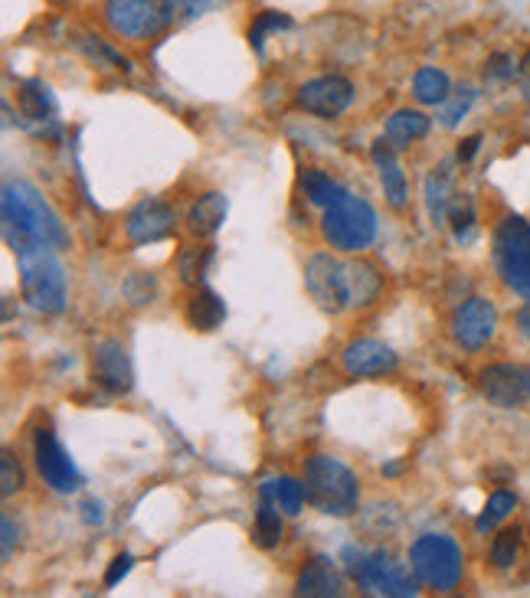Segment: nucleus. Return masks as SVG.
Listing matches in <instances>:
<instances>
[{"mask_svg":"<svg viewBox=\"0 0 530 598\" xmlns=\"http://www.w3.org/2000/svg\"><path fill=\"white\" fill-rule=\"evenodd\" d=\"M301 187H304V197L311 199L314 206H324V209L347 197L344 187H341L337 181H331L327 174H321V171H304Z\"/></svg>","mask_w":530,"mask_h":598,"instance_id":"bb28decb","label":"nucleus"},{"mask_svg":"<svg viewBox=\"0 0 530 598\" xmlns=\"http://www.w3.org/2000/svg\"><path fill=\"white\" fill-rule=\"evenodd\" d=\"M472 105H475V89H472V85H459V89L439 105V108H442V112H439L442 125H446V128H456V125L469 115Z\"/></svg>","mask_w":530,"mask_h":598,"instance_id":"7c9ffc66","label":"nucleus"},{"mask_svg":"<svg viewBox=\"0 0 530 598\" xmlns=\"http://www.w3.org/2000/svg\"><path fill=\"white\" fill-rule=\"evenodd\" d=\"M92 370H95L99 387H105V390L115 393V396H125V393H131V387H135L131 357H128V350H125L118 341H102V344H95Z\"/></svg>","mask_w":530,"mask_h":598,"instance_id":"4468645a","label":"nucleus"},{"mask_svg":"<svg viewBox=\"0 0 530 598\" xmlns=\"http://www.w3.org/2000/svg\"><path fill=\"white\" fill-rule=\"evenodd\" d=\"M125 232L131 242L145 245V242H158L168 239L174 232V209L161 199H141L128 219H125Z\"/></svg>","mask_w":530,"mask_h":598,"instance_id":"dca6fc26","label":"nucleus"},{"mask_svg":"<svg viewBox=\"0 0 530 598\" xmlns=\"http://www.w3.org/2000/svg\"><path fill=\"white\" fill-rule=\"evenodd\" d=\"M223 318H227V304H223L220 295H214L210 288H200V291L191 298V304H187V321H191V327H197V331H204V334L217 331V327L223 324Z\"/></svg>","mask_w":530,"mask_h":598,"instance_id":"4be33fe9","label":"nucleus"},{"mask_svg":"<svg viewBox=\"0 0 530 598\" xmlns=\"http://www.w3.org/2000/svg\"><path fill=\"white\" fill-rule=\"evenodd\" d=\"M20 265L23 301L39 314H59L66 308V275L49 245H23L13 252Z\"/></svg>","mask_w":530,"mask_h":598,"instance_id":"7ed1b4c3","label":"nucleus"},{"mask_svg":"<svg viewBox=\"0 0 530 598\" xmlns=\"http://www.w3.org/2000/svg\"><path fill=\"white\" fill-rule=\"evenodd\" d=\"M525 99H528V105H530V82L525 85Z\"/></svg>","mask_w":530,"mask_h":598,"instance_id":"a18cd8bd","label":"nucleus"},{"mask_svg":"<svg viewBox=\"0 0 530 598\" xmlns=\"http://www.w3.org/2000/svg\"><path fill=\"white\" fill-rule=\"evenodd\" d=\"M49 3H69V0H49Z\"/></svg>","mask_w":530,"mask_h":598,"instance_id":"49530a36","label":"nucleus"},{"mask_svg":"<svg viewBox=\"0 0 530 598\" xmlns=\"http://www.w3.org/2000/svg\"><path fill=\"white\" fill-rule=\"evenodd\" d=\"M227 209H230V206H227V197H223V194H204V197L191 206V212H187V229H191V235H197V239L214 235V232L223 226Z\"/></svg>","mask_w":530,"mask_h":598,"instance_id":"412c9836","label":"nucleus"},{"mask_svg":"<svg viewBox=\"0 0 530 598\" xmlns=\"http://www.w3.org/2000/svg\"><path fill=\"white\" fill-rule=\"evenodd\" d=\"M20 487H23V471H20L16 458L10 451H3L0 455V494L3 497H13Z\"/></svg>","mask_w":530,"mask_h":598,"instance_id":"c9c22d12","label":"nucleus"},{"mask_svg":"<svg viewBox=\"0 0 530 598\" xmlns=\"http://www.w3.org/2000/svg\"><path fill=\"white\" fill-rule=\"evenodd\" d=\"M105 23L122 39H148L164 26V10L158 0H105Z\"/></svg>","mask_w":530,"mask_h":598,"instance_id":"1a4fd4ad","label":"nucleus"},{"mask_svg":"<svg viewBox=\"0 0 530 598\" xmlns=\"http://www.w3.org/2000/svg\"><path fill=\"white\" fill-rule=\"evenodd\" d=\"M446 219L452 222L459 239H469L472 229H475V203H472V197L469 194H456L452 203H449V216Z\"/></svg>","mask_w":530,"mask_h":598,"instance_id":"2f4dec72","label":"nucleus"},{"mask_svg":"<svg viewBox=\"0 0 530 598\" xmlns=\"http://www.w3.org/2000/svg\"><path fill=\"white\" fill-rule=\"evenodd\" d=\"M291 26V20L285 16V13H275V10H265L263 16L256 20V26L250 30V39H253V46L256 49H263V36L265 33H272V30H288Z\"/></svg>","mask_w":530,"mask_h":598,"instance_id":"e433bc0d","label":"nucleus"},{"mask_svg":"<svg viewBox=\"0 0 530 598\" xmlns=\"http://www.w3.org/2000/svg\"><path fill=\"white\" fill-rule=\"evenodd\" d=\"M295 596L308 598H337L344 596V579L341 573L334 570L331 560L324 556H314L301 566L298 579H295Z\"/></svg>","mask_w":530,"mask_h":598,"instance_id":"f3484780","label":"nucleus"},{"mask_svg":"<svg viewBox=\"0 0 530 598\" xmlns=\"http://www.w3.org/2000/svg\"><path fill=\"white\" fill-rule=\"evenodd\" d=\"M263 497L265 501H272V504H275L281 514H288V517H295V514L304 507V501H308V494H304V481H295V478H275V481H265Z\"/></svg>","mask_w":530,"mask_h":598,"instance_id":"393cba45","label":"nucleus"},{"mask_svg":"<svg viewBox=\"0 0 530 598\" xmlns=\"http://www.w3.org/2000/svg\"><path fill=\"white\" fill-rule=\"evenodd\" d=\"M304 494L314 510L327 517H350L360 501V484L344 461L331 455H314L304 464Z\"/></svg>","mask_w":530,"mask_h":598,"instance_id":"f03ea898","label":"nucleus"},{"mask_svg":"<svg viewBox=\"0 0 530 598\" xmlns=\"http://www.w3.org/2000/svg\"><path fill=\"white\" fill-rule=\"evenodd\" d=\"M3 235L13 252L23 245L66 249V242H69L59 216L26 181H10L3 187Z\"/></svg>","mask_w":530,"mask_h":598,"instance_id":"f257e3e1","label":"nucleus"},{"mask_svg":"<svg viewBox=\"0 0 530 598\" xmlns=\"http://www.w3.org/2000/svg\"><path fill=\"white\" fill-rule=\"evenodd\" d=\"M449 95H452V82H449V76L442 69L423 66L413 76V99L416 102H423V105H442Z\"/></svg>","mask_w":530,"mask_h":598,"instance_id":"b1692460","label":"nucleus"},{"mask_svg":"<svg viewBox=\"0 0 530 598\" xmlns=\"http://www.w3.org/2000/svg\"><path fill=\"white\" fill-rule=\"evenodd\" d=\"M485 76L495 82H505V79H511L515 76V62H511V56H505V53H495L492 59H488V66H485Z\"/></svg>","mask_w":530,"mask_h":598,"instance_id":"4c0bfd02","label":"nucleus"},{"mask_svg":"<svg viewBox=\"0 0 530 598\" xmlns=\"http://www.w3.org/2000/svg\"><path fill=\"white\" fill-rule=\"evenodd\" d=\"M16 540H20V527H16L10 517H3V563L13 556V547H16Z\"/></svg>","mask_w":530,"mask_h":598,"instance_id":"58836bf2","label":"nucleus"},{"mask_svg":"<svg viewBox=\"0 0 530 598\" xmlns=\"http://www.w3.org/2000/svg\"><path fill=\"white\" fill-rule=\"evenodd\" d=\"M354 553V550H350ZM357 563H350V576L357 579L364 596H387V598H410L416 596V573L410 576L413 566L393 560L390 553H357Z\"/></svg>","mask_w":530,"mask_h":598,"instance_id":"0eeeda50","label":"nucleus"},{"mask_svg":"<svg viewBox=\"0 0 530 598\" xmlns=\"http://www.w3.org/2000/svg\"><path fill=\"white\" fill-rule=\"evenodd\" d=\"M278 540H281V510L263 497V507L256 514V543L263 550H272V547H278Z\"/></svg>","mask_w":530,"mask_h":598,"instance_id":"c756f323","label":"nucleus"},{"mask_svg":"<svg viewBox=\"0 0 530 598\" xmlns=\"http://www.w3.org/2000/svg\"><path fill=\"white\" fill-rule=\"evenodd\" d=\"M370 158H373V164H377V174H380V184H383V197H387V203H390L393 209H403L406 199H410V191H406V174H403L400 161L393 158V148L380 138V141H373Z\"/></svg>","mask_w":530,"mask_h":598,"instance_id":"6ab92c4d","label":"nucleus"},{"mask_svg":"<svg viewBox=\"0 0 530 598\" xmlns=\"http://www.w3.org/2000/svg\"><path fill=\"white\" fill-rule=\"evenodd\" d=\"M518 507V497L511 494V491H498V494H492V501L485 504V510H482V517H479V530H492L495 524H502L511 510Z\"/></svg>","mask_w":530,"mask_h":598,"instance_id":"473e14b6","label":"nucleus"},{"mask_svg":"<svg viewBox=\"0 0 530 598\" xmlns=\"http://www.w3.org/2000/svg\"><path fill=\"white\" fill-rule=\"evenodd\" d=\"M16 105H20L23 125L33 128V131H43V125H53V122H56V99H53L49 85H43L39 79L20 85Z\"/></svg>","mask_w":530,"mask_h":598,"instance_id":"a211bd4d","label":"nucleus"},{"mask_svg":"<svg viewBox=\"0 0 530 598\" xmlns=\"http://www.w3.org/2000/svg\"><path fill=\"white\" fill-rule=\"evenodd\" d=\"M304 285L311 301L327 311V314H341L344 308H350V281H347V262H337L327 252H318L308 268H304Z\"/></svg>","mask_w":530,"mask_h":598,"instance_id":"6e6552de","label":"nucleus"},{"mask_svg":"<svg viewBox=\"0 0 530 598\" xmlns=\"http://www.w3.org/2000/svg\"><path fill=\"white\" fill-rule=\"evenodd\" d=\"M495 268L502 281L530 301V222L508 216L495 229Z\"/></svg>","mask_w":530,"mask_h":598,"instance_id":"423d86ee","label":"nucleus"},{"mask_svg":"<svg viewBox=\"0 0 530 598\" xmlns=\"http://www.w3.org/2000/svg\"><path fill=\"white\" fill-rule=\"evenodd\" d=\"M518 331L530 341V304H525V308L518 311Z\"/></svg>","mask_w":530,"mask_h":598,"instance_id":"37998d69","label":"nucleus"},{"mask_svg":"<svg viewBox=\"0 0 530 598\" xmlns=\"http://www.w3.org/2000/svg\"><path fill=\"white\" fill-rule=\"evenodd\" d=\"M33 461L39 478L56 491V494H72L82 484V474L76 471L72 458L66 455V448L59 445L53 428H39L33 438Z\"/></svg>","mask_w":530,"mask_h":598,"instance_id":"9d476101","label":"nucleus"},{"mask_svg":"<svg viewBox=\"0 0 530 598\" xmlns=\"http://www.w3.org/2000/svg\"><path fill=\"white\" fill-rule=\"evenodd\" d=\"M347 281H350V304L354 308L373 304L377 295H380V288H383V278L367 262H347Z\"/></svg>","mask_w":530,"mask_h":598,"instance_id":"5701e85b","label":"nucleus"},{"mask_svg":"<svg viewBox=\"0 0 530 598\" xmlns=\"http://www.w3.org/2000/svg\"><path fill=\"white\" fill-rule=\"evenodd\" d=\"M354 102V85L344 76H321L298 89L295 105L318 118H337Z\"/></svg>","mask_w":530,"mask_h":598,"instance_id":"9b49d317","label":"nucleus"},{"mask_svg":"<svg viewBox=\"0 0 530 598\" xmlns=\"http://www.w3.org/2000/svg\"><path fill=\"white\" fill-rule=\"evenodd\" d=\"M217 3L220 0H164L161 10H164V23L168 26H184V23H194L204 13H210Z\"/></svg>","mask_w":530,"mask_h":598,"instance_id":"c85d7f7f","label":"nucleus"},{"mask_svg":"<svg viewBox=\"0 0 530 598\" xmlns=\"http://www.w3.org/2000/svg\"><path fill=\"white\" fill-rule=\"evenodd\" d=\"M498 327V311L488 298H469L452 318V337L462 350H482Z\"/></svg>","mask_w":530,"mask_h":598,"instance_id":"f8f14e48","label":"nucleus"},{"mask_svg":"<svg viewBox=\"0 0 530 598\" xmlns=\"http://www.w3.org/2000/svg\"><path fill=\"white\" fill-rule=\"evenodd\" d=\"M452 171L449 168H439L436 174H429L426 181V203H429V216L436 222H442L449 216V203H452Z\"/></svg>","mask_w":530,"mask_h":598,"instance_id":"a878e982","label":"nucleus"},{"mask_svg":"<svg viewBox=\"0 0 530 598\" xmlns=\"http://www.w3.org/2000/svg\"><path fill=\"white\" fill-rule=\"evenodd\" d=\"M128 570H131V556H128V553L115 556V560H112V570L105 573V586H115V583H118Z\"/></svg>","mask_w":530,"mask_h":598,"instance_id":"ea45409f","label":"nucleus"},{"mask_svg":"<svg viewBox=\"0 0 530 598\" xmlns=\"http://www.w3.org/2000/svg\"><path fill=\"white\" fill-rule=\"evenodd\" d=\"M341 364H344V373L347 377H383V373H393L396 370L400 357L383 341L364 337V341H354V344L344 347Z\"/></svg>","mask_w":530,"mask_h":598,"instance_id":"2eb2a0df","label":"nucleus"},{"mask_svg":"<svg viewBox=\"0 0 530 598\" xmlns=\"http://www.w3.org/2000/svg\"><path fill=\"white\" fill-rule=\"evenodd\" d=\"M518 553H521V530H518V527H515V530H505V533H498V537H495L492 563H495L498 570L515 566V563H518Z\"/></svg>","mask_w":530,"mask_h":598,"instance_id":"72a5a7b5","label":"nucleus"},{"mask_svg":"<svg viewBox=\"0 0 530 598\" xmlns=\"http://www.w3.org/2000/svg\"><path fill=\"white\" fill-rule=\"evenodd\" d=\"M210 258H214V249H210V245H191V249H184V252H181V258H177L181 281H184V285L200 288V281H204V275H207Z\"/></svg>","mask_w":530,"mask_h":598,"instance_id":"cd10ccee","label":"nucleus"},{"mask_svg":"<svg viewBox=\"0 0 530 598\" xmlns=\"http://www.w3.org/2000/svg\"><path fill=\"white\" fill-rule=\"evenodd\" d=\"M410 566L419 583L436 593H452L462 583V550L452 537L426 533L410 550Z\"/></svg>","mask_w":530,"mask_h":598,"instance_id":"20e7f679","label":"nucleus"},{"mask_svg":"<svg viewBox=\"0 0 530 598\" xmlns=\"http://www.w3.org/2000/svg\"><path fill=\"white\" fill-rule=\"evenodd\" d=\"M479 145H482V138L475 135V138H465L462 141V148H459V161H472L475 158V151H479Z\"/></svg>","mask_w":530,"mask_h":598,"instance_id":"a19ab883","label":"nucleus"},{"mask_svg":"<svg viewBox=\"0 0 530 598\" xmlns=\"http://www.w3.org/2000/svg\"><path fill=\"white\" fill-rule=\"evenodd\" d=\"M521 72H525V76H528V79H530V49H528V53H525V59H521Z\"/></svg>","mask_w":530,"mask_h":598,"instance_id":"c03bdc74","label":"nucleus"},{"mask_svg":"<svg viewBox=\"0 0 530 598\" xmlns=\"http://www.w3.org/2000/svg\"><path fill=\"white\" fill-rule=\"evenodd\" d=\"M82 510H85V514H82L85 524H102V504H99V501H85Z\"/></svg>","mask_w":530,"mask_h":598,"instance_id":"79ce46f5","label":"nucleus"},{"mask_svg":"<svg viewBox=\"0 0 530 598\" xmlns=\"http://www.w3.org/2000/svg\"><path fill=\"white\" fill-rule=\"evenodd\" d=\"M321 232L337 252H364L377 239V212L367 199L344 197L324 209Z\"/></svg>","mask_w":530,"mask_h":598,"instance_id":"39448f33","label":"nucleus"},{"mask_svg":"<svg viewBox=\"0 0 530 598\" xmlns=\"http://www.w3.org/2000/svg\"><path fill=\"white\" fill-rule=\"evenodd\" d=\"M433 128V118L416 108H400L387 118V145L390 148H410L423 141Z\"/></svg>","mask_w":530,"mask_h":598,"instance_id":"aec40b11","label":"nucleus"},{"mask_svg":"<svg viewBox=\"0 0 530 598\" xmlns=\"http://www.w3.org/2000/svg\"><path fill=\"white\" fill-rule=\"evenodd\" d=\"M482 393L492 405L518 409L530 402V370L518 364H495L482 373Z\"/></svg>","mask_w":530,"mask_h":598,"instance_id":"ddd939ff","label":"nucleus"},{"mask_svg":"<svg viewBox=\"0 0 530 598\" xmlns=\"http://www.w3.org/2000/svg\"><path fill=\"white\" fill-rule=\"evenodd\" d=\"M154 291H158V285H154V278L145 275V272H135V275L125 281V295H128V301L138 304V308H141V304H151Z\"/></svg>","mask_w":530,"mask_h":598,"instance_id":"f704fd0d","label":"nucleus"}]
</instances>
